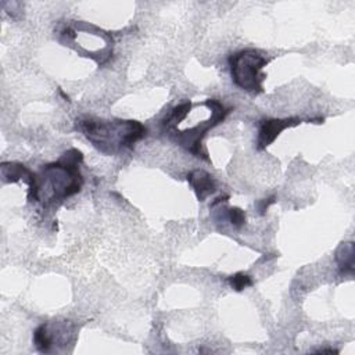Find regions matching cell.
<instances>
[{"label":"cell","instance_id":"cell-13","mask_svg":"<svg viewBox=\"0 0 355 355\" xmlns=\"http://www.w3.org/2000/svg\"><path fill=\"white\" fill-rule=\"evenodd\" d=\"M316 352H319V354H322V352H329V354H336V352H338L337 349H333V348H320V349H318Z\"/></svg>","mask_w":355,"mask_h":355},{"label":"cell","instance_id":"cell-11","mask_svg":"<svg viewBox=\"0 0 355 355\" xmlns=\"http://www.w3.org/2000/svg\"><path fill=\"white\" fill-rule=\"evenodd\" d=\"M226 216H227L229 222L232 223V226H234V227H241L245 223V212L239 207L229 208Z\"/></svg>","mask_w":355,"mask_h":355},{"label":"cell","instance_id":"cell-2","mask_svg":"<svg viewBox=\"0 0 355 355\" xmlns=\"http://www.w3.org/2000/svg\"><path fill=\"white\" fill-rule=\"evenodd\" d=\"M76 129L107 155L130 150L147 135V128L135 119H103L96 116H80L76 119Z\"/></svg>","mask_w":355,"mask_h":355},{"label":"cell","instance_id":"cell-7","mask_svg":"<svg viewBox=\"0 0 355 355\" xmlns=\"http://www.w3.org/2000/svg\"><path fill=\"white\" fill-rule=\"evenodd\" d=\"M0 173L3 182H18L24 180L28 183V200L33 201L36 193V173L29 171L25 165L18 162H1Z\"/></svg>","mask_w":355,"mask_h":355},{"label":"cell","instance_id":"cell-12","mask_svg":"<svg viewBox=\"0 0 355 355\" xmlns=\"http://www.w3.org/2000/svg\"><path fill=\"white\" fill-rule=\"evenodd\" d=\"M275 202H276V197H275V196H272V197H269V198L261 200V201L257 204V208H258L259 215H263V214L268 211V208H269L272 204H275Z\"/></svg>","mask_w":355,"mask_h":355},{"label":"cell","instance_id":"cell-1","mask_svg":"<svg viewBox=\"0 0 355 355\" xmlns=\"http://www.w3.org/2000/svg\"><path fill=\"white\" fill-rule=\"evenodd\" d=\"M82 161V151L72 147L67 150L58 161L44 165L42 171L36 173V193L33 201L50 205L79 193L83 186L80 173Z\"/></svg>","mask_w":355,"mask_h":355},{"label":"cell","instance_id":"cell-5","mask_svg":"<svg viewBox=\"0 0 355 355\" xmlns=\"http://www.w3.org/2000/svg\"><path fill=\"white\" fill-rule=\"evenodd\" d=\"M73 333V324L68 322L42 323L33 331V344L37 351L49 354L51 348L60 341L62 344L71 340Z\"/></svg>","mask_w":355,"mask_h":355},{"label":"cell","instance_id":"cell-8","mask_svg":"<svg viewBox=\"0 0 355 355\" xmlns=\"http://www.w3.org/2000/svg\"><path fill=\"white\" fill-rule=\"evenodd\" d=\"M186 179L191 186L193 191L196 193V197L198 201H205V198L212 193H215L216 190L215 178L204 169H193L191 172L187 173Z\"/></svg>","mask_w":355,"mask_h":355},{"label":"cell","instance_id":"cell-3","mask_svg":"<svg viewBox=\"0 0 355 355\" xmlns=\"http://www.w3.org/2000/svg\"><path fill=\"white\" fill-rule=\"evenodd\" d=\"M60 42L82 57L94 60L98 65H104L112 57L114 37L111 33L83 21H71L65 25L60 32Z\"/></svg>","mask_w":355,"mask_h":355},{"label":"cell","instance_id":"cell-9","mask_svg":"<svg viewBox=\"0 0 355 355\" xmlns=\"http://www.w3.org/2000/svg\"><path fill=\"white\" fill-rule=\"evenodd\" d=\"M354 254L355 252H354V243L352 241L341 243L337 247L334 259H336L341 273H348V275L354 273Z\"/></svg>","mask_w":355,"mask_h":355},{"label":"cell","instance_id":"cell-10","mask_svg":"<svg viewBox=\"0 0 355 355\" xmlns=\"http://www.w3.org/2000/svg\"><path fill=\"white\" fill-rule=\"evenodd\" d=\"M229 284L232 286L233 290L241 291V290L252 286V279L243 272H237L229 277Z\"/></svg>","mask_w":355,"mask_h":355},{"label":"cell","instance_id":"cell-4","mask_svg":"<svg viewBox=\"0 0 355 355\" xmlns=\"http://www.w3.org/2000/svg\"><path fill=\"white\" fill-rule=\"evenodd\" d=\"M233 83L252 94L263 92L266 75L262 69L270 62V57L257 49H244L232 54L227 60Z\"/></svg>","mask_w":355,"mask_h":355},{"label":"cell","instance_id":"cell-6","mask_svg":"<svg viewBox=\"0 0 355 355\" xmlns=\"http://www.w3.org/2000/svg\"><path fill=\"white\" fill-rule=\"evenodd\" d=\"M302 121L300 118H268L259 121L258 137H257V148L265 150L269 147L277 136L287 128L297 126Z\"/></svg>","mask_w":355,"mask_h":355}]
</instances>
